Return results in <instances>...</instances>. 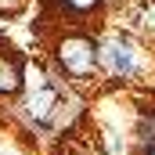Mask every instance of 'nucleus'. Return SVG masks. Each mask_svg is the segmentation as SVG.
<instances>
[{"mask_svg": "<svg viewBox=\"0 0 155 155\" xmlns=\"http://www.w3.org/2000/svg\"><path fill=\"white\" fill-rule=\"evenodd\" d=\"M58 65L69 72V76L76 79H87L97 72V47H94V40L87 36H65L61 43H58Z\"/></svg>", "mask_w": 155, "mask_h": 155, "instance_id": "obj_1", "label": "nucleus"}, {"mask_svg": "<svg viewBox=\"0 0 155 155\" xmlns=\"http://www.w3.org/2000/svg\"><path fill=\"white\" fill-rule=\"evenodd\" d=\"M97 61H101V69H108V72H116V76H130V72L137 69V54H134V47H130L126 36L101 40Z\"/></svg>", "mask_w": 155, "mask_h": 155, "instance_id": "obj_2", "label": "nucleus"}, {"mask_svg": "<svg viewBox=\"0 0 155 155\" xmlns=\"http://www.w3.org/2000/svg\"><path fill=\"white\" fill-rule=\"evenodd\" d=\"M54 105H58V90L51 87V83H43L40 90H33L29 97H25V116L33 119H47L54 112Z\"/></svg>", "mask_w": 155, "mask_h": 155, "instance_id": "obj_3", "label": "nucleus"}, {"mask_svg": "<svg viewBox=\"0 0 155 155\" xmlns=\"http://www.w3.org/2000/svg\"><path fill=\"white\" fill-rule=\"evenodd\" d=\"M22 90V58L11 51V54H0V94H18Z\"/></svg>", "mask_w": 155, "mask_h": 155, "instance_id": "obj_4", "label": "nucleus"}, {"mask_svg": "<svg viewBox=\"0 0 155 155\" xmlns=\"http://www.w3.org/2000/svg\"><path fill=\"white\" fill-rule=\"evenodd\" d=\"M101 0H61V7L65 11H72V15H87V11H94Z\"/></svg>", "mask_w": 155, "mask_h": 155, "instance_id": "obj_5", "label": "nucleus"}, {"mask_svg": "<svg viewBox=\"0 0 155 155\" xmlns=\"http://www.w3.org/2000/svg\"><path fill=\"white\" fill-rule=\"evenodd\" d=\"M141 29H144V36L155 43V4L144 7V15H141Z\"/></svg>", "mask_w": 155, "mask_h": 155, "instance_id": "obj_6", "label": "nucleus"}, {"mask_svg": "<svg viewBox=\"0 0 155 155\" xmlns=\"http://www.w3.org/2000/svg\"><path fill=\"white\" fill-rule=\"evenodd\" d=\"M22 0H0V11H18Z\"/></svg>", "mask_w": 155, "mask_h": 155, "instance_id": "obj_7", "label": "nucleus"}, {"mask_svg": "<svg viewBox=\"0 0 155 155\" xmlns=\"http://www.w3.org/2000/svg\"><path fill=\"white\" fill-rule=\"evenodd\" d=\"M148 155H155V148H152V152H148Z\"/></svg>", "mask_w": 155, "mask_h": 155, "instance_id": "obj_8", "label": "nucleus"}]
</instances>
